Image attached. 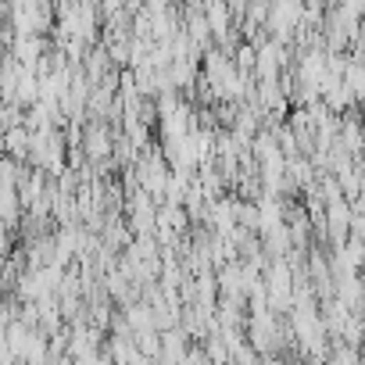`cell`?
Masks as SVG:
<instances>
[{
    "mask_svg": "<svg viewBox=\"0 0 365 365\" xmlns=\"http://www.w3.org/2000/svg\"><path fill=\"white\" fill-rule=\"evenodd\" d=\"M29 158L47 175L61 172L65 168V140H61V133L51 129V125H40L36 133H29Z\"/></svg>",
    "mask_w": 365,
    "mask_h": 365,
    "instance_id": "1",
    "label": "cell"
},
{
    "mask_svg": "<svg viewBox=\"0 0 365 365\" xmlns=\"http://www.w3.org/2000/svg\"><path fill=\"white\" fill-rule=\"evenodd\" d=\"M86 150H90V158H97V161H104V158L111 154V140H108V133H104L101 125L90 133V140H86Z\"/></svg>",
    "mask_w": 365,
    "mask_h": 365,
    "instance_id": "2",
    "label": "cell"
},
{
    "mask_svg": "<svg viewBox=\"0 0 365 365\" xmlns=\"http://www.w3.org/2000/svg\"><path fill=\"white\" fill-rule=\"evenodd\" d=\"M237 219H240V226L258 230V205H237Z\"/></svg>",
    "mask_w": 365,
    "mask_h": 365,
    "instance_id": "3",
    "label": "cell"
},
{
    "mask_svg": "<svg viewBox=\"0 0 365 365\" xmlns=\"http://www.w3.org/2000/svg\"><path fill=\"white\" fill-rule=\"evenodd\" d=\"M208 11H212V29H215V33H222V29H226V4H222V0H215V4H212Z\"/></svg>",
    "mask_w": 365,
    "mask_h": 365,
    "instance_id": "4",
    "label": "cell"
}]
</instances>
